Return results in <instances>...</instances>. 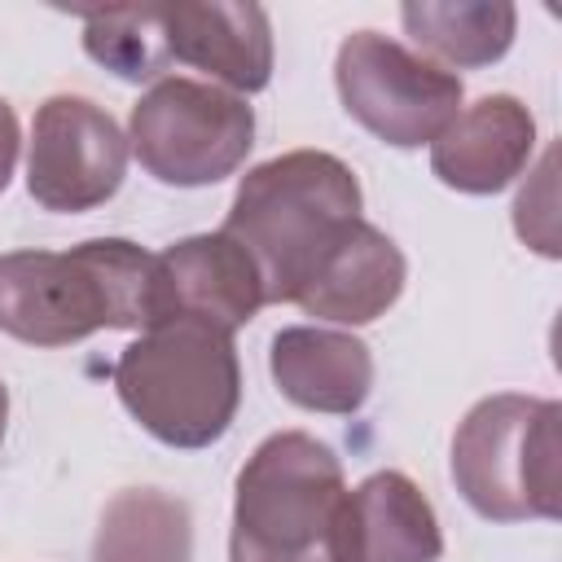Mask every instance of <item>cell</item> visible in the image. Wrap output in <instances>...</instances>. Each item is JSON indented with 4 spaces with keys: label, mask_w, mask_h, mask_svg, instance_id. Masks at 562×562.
Returning <instances> with one entry per match:
<instances>
[{
    "label": "cell",
    "mask_w": 562,
    "mask_h": 562,
    "mask_svg": "<svg viewBox=\"0 0 562 562\" xmlns=\"http://www.w3.org/2000/svg\"><path fill=\"white\" fill-rule=\"evenodd\" d=\"M158 321V259L127 237L0 255V329L31 347H70L97 329Z\"/></svg>",
    "instance_id": "1"
},
{
    "label": "cell",
    "mask_w": 562,
    "mask_h": 562,
    "mask_svg": "<svg viewBox=\"0 0 562 562\" xmlns=\"http://www.w3.org/2000/svg\"><path fill=\"white\" fill-rule=\"evenodd\" d=\"M158 259V321L198 316L224 334L255 321L268 303L250 255L220 228L167 246Z\"/></svg>",
    "instance_id": "9"
},
{
    "label": "cell",
    "mask_w": 562,
    "mask_h": 562,
    "mask_svg": "<svg viewBox=\"0 0 562 562\" xmlns=\"http://www.w3.org/2000/svg\"><path fill=\"white\" fill-rule=\"evenodd\" d=\"M404 277H408V263L400 246L369 220H356L338 237V246L321 259V268L312 272V281L294 303L316 321L369 325L400 299Z\"/></svg>",
    "instance_id": "13"
},
{
    "label": "cell",
    "mask_w": 562,
    "mask_h": 562,
    "mask_svg": "<svg viewBox=\"0 0 562 562\" xmlns=\"http://www.w3.org/2000/svg\"><path fill=\"white\" fill-rule=\"evenodd\" d=\"M342 496L347 479L329 443L303 430L268 435L237 474L228 562H334Z\"/></svg>",
    "instance_id": "4"
},
{
    "label": "cell",
    "mask_w": 562,
    "mask_h": 562,
    "mask_svg": "<svg viewBox=\"0 0 562 562\" xmlns=\"http://www.w3.org/2000/svg\"><path fill=\"white\" fill-rule=\"evenodd\" d=\"M536 149V119L518 97H483L465 105L435 140H430V171L457 193H496Z\"/></svg>",
    "instance_id": "12"
},
{
    "label": "cell",
    "mask_w": 562,
    "mask_h": 562,
    "mask_svg": "<svg viewBox=\"0 0 562 562\" xmlns=\"http://www.w3.org/2000/svg\"><path fill=\"white\" fill-rule=\"evenodd\" d=\"M553 149L544 154V162H540V171H536V180L518 193V202H514V228H518V237L527 241V246H536L540 255H558V215H553Z\"/></svg>",
    "instance_id": "18"
},
{
    "label": "cell",
    "mask_w": 562,
    "mask_h": 562,
    "mask_svg": "<svg viewBox=\"0 0 562 562\" xmlns=\"http://www.w3.org/2000/svg\"><path fill=\"white\" fill-rule=\"evenodd\" d=\"M127 171V136L88 97L57 92L35 110L26 189L44 211H92L110 202Z\"/></svg>",
    "instance_id": "8"
},
{
    "label": "cell",
    "mask_w": 562,
    "mask_h": 562,
    "mask_svg": "<svg viewBox=\"0 0 562 562\" xmlns=\"http://www.w3.org/2000/svg\"><path fill=\"white\" fill-rule=\"evenodd\" d=\"M4 422H9V391L0 382V439H4Z\"/></svg>",
    "instance_id": "20"
},
{
    "label": "cell",
    "mask_w": 562,
    "mask_h": 562,
    "mask_svg": "<svg viewBox=\"0 0 562 562\" xmlns=\"http://www.w3.org/2000/svg\"><path fill=\"white\" fill-rule=\"evenodd\" d=\"M83 48L92 61L119 79H158L167 70V48L154 4H114L83 13Z\"/></svg>",
    "instance_id": "17"
},
{
    "label": "cell",
    "mask_w": 562,
    "mask_h": 562,
    "mask_svg": "<svg viewBox=\"0 0 562 562\" xmlns=\"http://www.w3.org/2000/svg\"><path fill=\"white\" fill-rule=\"evenodd\" d=\"M334 83L342 110L395 149L430 145L461 114V75L378 31H351L338 44Z\"/></svg>",
    "instance_id": "7"
},
{
    "label": "cell",
    "mask_w": 562,
    "mask_h": 562,
    "mask_svg": "<svg viewBox=\"0 0 562 562\" xmlns=\"http://www.w3.org/2000/svg\"><path fill=\"white\" fill-rule=\"evenodd\" d=\"M452 483L492 522L562 514V404L487 395L452 435Z\"/></svg>",
    "instance_id": "5"
},
{
    "label": "cell",
    "mask_w": 562,
    "mask_h": 562,
    "mask_svg": "<svg viewBox=\"0 0 562 562\" xmlns=\"http://www.w3.org/2000/svg\"><path fill=\"white\" fill-rule=\"evenodd\" d=\"M356 220V171L325 149H290L241 176L224 233L250 255L263 299L294 303Z\"/></svg>",
    "instance_id": "2"
},
{
    "label": "cell",
    "mask_w": 562,
    "mask_h": 562,
    "mask_svg": "<svg viewBox=\"0 0 562 562\" xmlns=\"http://www.w3.org/2000/svg\"><path fill=\"white\" fill-rule=\"evenodd\" d=\"M123 408L167 448H211L237 417L241 364L233 334L198 321L167 316L140 329L114 360Z\"/></svg>",
    "instance_id": "3"
},
{
    "label": "cell",
    "mask_w": 562,
    "mask_h": 562,
    "mask_svg": "<svg viewBox=\"0 0 562 562\" xmlns=\"http://www.w3.org/2000/svg\"><path fill=\"white\" fill-rule=\"evenodd\" d=\"M272 382L281 395L307 413H356L373 391V356L360 338L342 329L290 325L272 338L268 351Z\"/></svg>",
    "instance_id": "14"
},
{
    "label": "cell",
    "mask_w": 562,
    "mask_h": 562,
    "mask_svg": "<svg viewBox=\"0 0 562 562\" xmlns=\"http://www.w3.org/2000/svg\"><path fill=\"white\" fill-rule=\"evenodd\" d=\"M18 145H22V136H18V114H13V105L0 97V193H4L9 180H13Z\"/></svg>",
    "instance_id": "19"
},
{
    "label": "cell",
    "mask_w": 562,
    "mask_h": 562,
    "mask_svg": "<svg viewBox=\"0 0 562 562\" xmlns=\"http://www.w3.org/2000/svg\"><path fill=\"white\" fill-rule=\"evenodd\" d=\"M167 61L220 79L228 92H259L272 79V22L259 4H154Z\"/></svg>",
    "instance_id": "10"
},
{
    "label": "cell",
    "mask_w": 562,
    "mask_h": 562,
    "mask_svg": "<svg viewBox=\"0 0 562 562\" xmlns=\"http://www.w3.org/2000/svg\"><path fill=\"white\" fill-rule=\"evenodd\" d=\"M443 531L422 487L400 470H378L360 487H347L334 562H435Z\"/></svg>",
    "instance_id": "11"
},
{
    "label": "cell",
    "mask_w": 562,
    "mask_h": 562,
    "mask_svg": "<svg viewBox=\"0 0 562 562\" xmlns=\"http://www.w3.org/2000/svg\"><path fill=\"white\" fill-rule=\"evenodd\" d=\"M127 140L158 184L202 189L246 162L255 145V110L220 83L167 75L132 105Z\"/></svg>",
    "instance_id": "6"
},
{
    "label": "cell",
    "mask_w": 562,
    "mask_h": 562,
    "mask_svg": "<svg viewBox=\"0 0 562 562\" xmlns=\"http://www.w3.org/2000/svg\"><path fill=\"white\" fill-rule=\"evenodd\" d=\"M408 40L435 66H492L509 53L518 9L505 0H413L400 9Z\"/></svg>",
    "instance_id": "15"
},
{
    "label": "cell",
    "mask_w": 562,
    "mask_h": 562,
    "mask_svg": "<svg viewBox=\"0 0 562 562\" xmlns=\"http://www.w3.org/2000/svg\"><path fill=\"white\" fill-rule=\"evenodd\" d=\"M92 562H193L189 505L162 487L119 492L101 514Z\"/></svg>",
    "instance_id": "16"
}]
</instances>
